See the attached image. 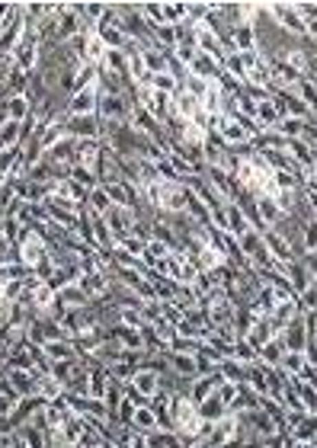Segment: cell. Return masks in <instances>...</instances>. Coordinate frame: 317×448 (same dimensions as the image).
Instances as JSON below:
<instances>
[{
    "label": "cell",
    "instance_id": "cell-29",
    "mask_svg": "<svg viewBox=\"0 0 317 448\" xmlns=\"http://www.w3.org/2000/svg\"><path fill=\"white\" fill-rule=\"evenodd\" d=\"M3 109H7V119L10 122H26L29 115H32V103H29L26 96H10L7 103H3Z\"/></svg>",
    "mask_w": 317,
    "mask_h": 448
},
{
    "label": "cell",
    "instance_id": "cell-3",
    "mask_svg": "<svg viewBox=\"0 0 317 448\" xmlns=\"http://www.w3.org/2000/svg\"><path fill=\"white\" fill-rule=\"evenodd\" d=\"M17 247H19V260L26 262L29 269H36L39 262L48 256V243H45V237H42V231H36V227H26Z\"/></svg>",
    "mask_w": 317,
    "mask_h": 448
},
{
    "label": "cell",
    "instance_id": "cell-48",
    "mask_svg": "<svg viewBox=\"0 0 317 448\" xmlns=\"http://www.w3.org/2000/svg\"><path fill=\"white\" fill-rule=\"evenodd\" d=\"M298 308H301V314H305V311H314L317 314V282H311L308 289L298 295Z\"/></svg>",
    "mask_w": 317,
    "mask_h": 448
},
{
    "label": "cell",
    "instance_id": "cell-44",
    "mask_svg": "<svg viewBox=\"0 0 317 448\" xmlns=\"http://www.w3.org/2000/svg\"><path fill=\"white\" fill-rule=\"evenodd\" d=\"M19 401H23V397H19L17 391H13V388H7V391H0V416H13V413H17V407H19Z\"/></svg>",
    "mask_w": 317,
    "mask_h": 448
},
{
    "label": "cell",
    "instance_id": "cell-38",
    "mask_svg": "<svg viewBox=\"0 0 317 448\" xmlns=\"http://www.w3.org/2000/svg\"><path fill=\"white\" fill-rule=\"evenodd\" d=\"M218 374H221V381L243 384V365L234 362V359H224V362H218Z\"/></svg>",
    "mask_w": 317,
    "mask_h": 448
},
{
    "label": "cell",
    "instance_id": "cell-41",
    "mask_svg": "<svg viewBox=\"0 0 317 448\" xmlns=\"http://www.w3.org/2000/svg\"><path fill=\"white\" fill-rule=\"evenodd\" d=\"M305 128H308V122H305V119H289V115H285L276 131H279V135H285V138H301V135H305Z\"/></svg>",
    "mask_w": 317,
    "mask_h": 448
},
{
    "label": "cell",
    "instance_id": "cell-9",
    "mask_svg": "<svg viewBox=\"0 0 317 448\" xmlns=\"http://www.w3.org/2000/svg\"><path fill=\"white\" fill-rule=\"evenodd\" d=\"M218 384H221V374H199V378H193L189 381V401L199 407L206 397H212L218 391Z\"/></svg>",
    "mask_w": 317,
    "mask_h": 448
},
{
    "label": "cell",
    "instance_id": "cell-17",
    "mask_svg": "<svg viewBox=\"0 0 317 448\" xmlns=\"http://www.w3.org/2000/svg\"><path fill=\"white\" fill-rule=\"evenodd\" d=\"M167 355V365L173 368L177 374H183L186 381H193V378H199V368H196V355H183V352H164Z\"/></svg>",
    "mask_w": 317,
    "mask_h": 448
},
{
    "label": "cell",
    "instance_id": "cell-34",
    "mask_svg": "<svg viewBox=\"0 0 317 448\" xmlns=\"http://www.w3.org/2000/svg\"><path fill=\"white\" fill-rule=\"evenodd\" d=\"M202 346H206V339H193V336H173V343L167 346L170 352H183V355H199L202 352Z\"/></svg>",
    "mask_w": 317,
    "mask_h": 448
},
{
    "label": "cell",
    "instance_id": "cell-28",
    "mask_svg": "<svg viewBox=\"0 0 317 448\" xmlns=\"http://www.w3.org/2000/svg\"><path fill=\"white\" fill-rule=\"evenodd\" d=\"M80 279H84V269H80V266H65V269H55V276L48 279V285L55 291H61V289H67V285H77Z\"/></svg>",
    "mask_w": 317,
    "mask_h": 448
},
{
    "label": "cell",
    "instance_id": "cell-57",
    "mask_svg": "<svg viewBox=\"0 0 317 448\" xmlns=\"http://www.w3.org/2000/svg\"><path fill=\"white\" fill-rule=\"evenodd\" d=\"M3 58H7V55H3V52H0V61H3Z\"/></svg>",
    "mask_w": 317,
    "mask_h": 448
},
{
    "label": "cell",
    "instance_id": "cell-46",
    "mask_svg": "<svg viewBox=\"0 0 317 448\" xmlns=\"http://www.w3.org/2000/svg\"><path fill=\"white\" fill-rule=\"evenodd\" d=\"M141 16L148 26H164L167 19H164V3H141Z\"/></svg>",
    "mask_w": 317,
    "mask_h": 448
},
{
    "label": "cell",
    "instance_id": "cell-55",
    "mask_svg": "<svg viewBox=\"0 0 317 448\" xmlns=\"http://www.w3.org/2000/svg\"><path fill=\"white\" fill-rule=\"evenodd\" d=\"M218 448H243V442H237V439H228V442H221Z\"/></svg>",
    "mask_w": 317,
    "mask_h": 448
},
{
    "label": "cell",
    "instance_id": "cell-37",
    "mask_svg": "<svg viewBox=\"0 0 317 448\" xmlns=\"http://www.w3.org/2000/svg\"><path fill=\"white\" fill-rule=\"evenodd\" d=\"M221 71H224V74H231V77H237V80L243 84V77H247V65H243V55H241V52H231V55H224Z\"/></svg>",
    "mask_w": 317,
    "mask_h": 448
},
{
    "label": "cell",
    "instance_id": "cell-23",
    "mask_svg": "<svg viewBox=\"0 0 317 448\" xmlns=\"http://www.w3.org/2000/svg\"><path fill=\"white\" fill-rule=\"evenodd\" d=\"M80 285H84V291L90 295V301L109 295V276H106V272H87L84 279H80Z\"/></svg>",
    "mask_w": 317,
    "mask_h": 448
},
{
    "label": "cell",
    "instance_id": "cell-26",
    "mask_svg": "<svg viewBox=\"0 0 317 448\" xmlns=\"http://www.w3.org/2000/svg\"><path fill=\"white\" fill-rule=\"evenodd\" d=\"M36 394L42 401H58L65 394V388H61V381L55 374H36Z\"/></svg>",
    "mask_w": 317,
    "mask_h": 448
},
{
    "label": "cell",
    "instance_id": "cell-47",
    "mask_svg": "<svg viewBox=\"0 0 317 448\" xmlns=\"http://www.w3.org/2000/svg\"><path fill=\"white\" fill-rule=\"evenodd\" d=\"M151 87H154V90H160V93H170V96L179 90V84L167 74V71H164V74H154V77H151Z\"/></svg>",
    "mask_w": 317,
    "mask_h": 448
},
{
    "label": "cell",
    "instance_id": "cell-13",
    "mask_svg": "<svg viewBox=\"0 0 317 448\" xmlns=\"http://www.w3.org/2000/svg\"><path fill=\"white\" fill-rule=\"evenodd\" d=\"M276 336H279V333H276V327H272V320H270V317H256V324H253L250 333L243 336V339H247V343H250L253 349L260 352L263 346L270 343V339H276Z\"/></svg>",
    "mask_w": 317,
    "mask_h": 448
},
{
    "label": "cell",
    "instance_id": "cell-45",
    "mask_svg": "<svg viewBox=\"0 0 317 448\" xmlns=\"http://www.w3.org/2000/svg\"><path fill=\"white\" fill-rule=\"evenodd\" d=\"M208 87H212V80H202V77L189 74V77H186V84H183V90H186V93H193L199 103H202V100H206V93H208Z\"/></svg>",
    "mask_w": 317,
    "mask_h": 448
},
{
    "label": "cell",
    "instance_id": "cell-19",
    "mask_svg": "<svg viewBox=\"0 0 317 448\" xmlns=\"http://www.w3.org/2000/svg\"><path fill=\"white\" fill-rule=\"evenodd\" d=\"M160 423H157V413L148 407H135V416H131V432H144V436H151V432H157Z\"/></svg>",
    "mask_w": 317,
    "mask_h": 448
},
{
    "label": "cell",
    "instance_id": "cell-24",
    "mask_svg": "<svg viewBox=\"0 0 317 448\" xmlns=\"http://www.w3.org/2000/svg\"><path fill=\"white\" fill-rule=\"evenodd\" d=\"M199 416H202L206 423H218L221 416H228V403H224L221 397H218V391H215L212 397H206V401L199 403Z\"/></svg>",
    "mask_w": 317,
    "mask_h": 448
},
{
    "label": "cell",
    "instance_id": "cell-30",
    "mask_svg": "<svg viewBox=\"0 0 317 448\" xmlns=\"http://www.w3.org/2000/svg\"><path fill=\"white\" fill-rule=\"evenodd\" d=\"M253 148L256 150H289V138L279 135V131H260L253 138Z\"/></svg>",
    "mask_w": 317,
    "mask_h": 448
},
{
    "label": "cell",
    "instance_id": "cell-7",
    "mask_svg": "<svg viewBox=\"0 0 317 448\" xmlns=\"http://www.w3.org/2000/svg\"><path fill=\"white\" fill-rule=\"evenodd\" d=\"M100 150H103V141H74V167L96 170V164H100Z\"/></svg>",
    "mask_w": 317,
    "mask_h": 448
},
{
    "label": "cell",
    "instance_id": "cell-10",
    "mask_svg": "<svg viewBox=\"0 0 317 448\" xmlns=\"http://www.w3.org/2000/svg\"><path fill=\"white\" fill-rule=\"evenodd\" d=\"M224 38H228V42H231V48H234V52H241V55L256 52V29L247 26V23H243V26H237V29H231Z\"/></svg>",
    "mask_w": 317,
    "mask_h": 448
},
{
    "label": "cell",
    "instance_id": "cell-51",
    "mask_svg": "<svg viewBox=\"0 0 317 448\" xmlns=\"http://www.w3.org/2000/svg\"><path fill=\"white\" fill-rule=\"evenodd\" d=\"M119 247H125V250H129L131 256H138V260H141V256H144V250H148V243H144V240H138V237H125V240H122Z\"/></svg>",
    "mask_w": 317,
    "mask_h": 448
},
{
    "label": "cell",
    "instance_id": "cell-43",
    "mask_svg": "<svg viewBox=\"0 0 317 448\" xmlns=\"http://www.w3.org/2000/svg\"><path fill=\"white\" fill-rule=\"evenodd\" d=\"M256 359H260V355H256V349H253V346L247 343V339H237V343H234V362L253 365Z\"/></svg>",
    "mask_w": 317,
    "mask_h": 448
},
{
    "label": "cell",
    "instance_id": "cell-42",
    "mask_svg": "<svg viewBox=\"0 0 317 448\" xmlns=\"http://www.w3.org/2000/svg\"><path fill=\"white\" fill-rule=\"evenodd\" d=\"M67 179L80 183V186H84L87 192H94V189L100 186V179L94 177V170H87V167H71V177H67Z\"/></svg>",
    "mask_w": 317,
    "mask_h": 448
},
{
    "label": "cell",
    "instance_id": "cell-20",
    "mask_svg": "<svg viewBox=\"0 0 317 448\" xmlns=\"http://www.w3.org/2000/svg\"><path fill=\"white\" fill-rule=\"evenodd\" d=\"M224 231L234 234V237H241V234L250 231V224H247V218H243L241 205H234V202L224 205Z\"/></svg>",
    "mask_w": 317,
    "mask_h": 448
},
{
    "label": "cell",
    "instance_id": "cell-1",
    "mask_svg": "<svg viewBox=\"0 0 317 448\" xmlns=\"http://www.w3.org/2000/svg\"><path fill=\"white\" fill-rule=\"evenodd\" d=\"M266 13H270L272 23H276L279 29H285L289 36L308 38V32H305V19L298 16L295 3H266Z\"/></svg>",
    "mask_w": 317,
    "mask_h": 448
},
{
    "label": "cell",
    "instance_id": "cell-5",
    "mask_svg": "<svg viewBox=\"0 0 317 448\" xmlns=\"http://www.w3.org/2000/svg\"><path fill=\"white\" fill-rule=\"evenodd\" d=\"M279 339H282V346L289 349V352H305V346H308V327H305V317H295L289 324V327L282 330L279 333Z\"/></svg>",
    "mask_w": 317,
    "mask_h": 448
},
{
    "label": "cell",
    "instance_id": "cell-35",
    "mask_svg": "<svg viewBox=\"0 0 317 448\" xmlns=\"http://www.w3.org/2000/svg\"><path fill=\"white\" fill-rule=\"evenodd\" d=\"M100 67H106V71H112V74L131 80L129 77V55H125V52H106V61Z\"/></svg>",
    "mask_w": 317,
    "mask_h": 448
},
{
    "label": "cell",
    "instance_id": "cell-8",
    "mask_svg": "<svg viewBox=\"0 0 317 448\" xmlns=\"http://www.w3.org/2000/svg\"><path fill=\"white\" fill-rule=\"evenodd\" d=\"M7 384L19 397H36V372L29 368H7Z\"/></svg>",
    "mask_w": 317,
    "mask_h": 448
},
{
    "label": "cell",
    "instance_id": "cell-2",
    "mask_svg": "<svg viewBox=\"0 0 317 448\" xmlns=\"http://www.w3.org/2000/svg\"><path fill=\"white\" fill-rule=\"evenodd\" d=\"M131 106L135 103L125 100V96H100V103H96V119L109 122V125H129L131 122Z\"/></svg>",
    "mask_w": 317,
    "mask_h": 448
},
{
    "label": "cell",
    "instance_id": "cell-11",
    "mask_svg": "<svg viewBox=\"0 0 317 448\" xmlns=\"http://www.w3.org/2000/svg\"><path fill=\"white\" fill-rule=\"evenodd\" d=\"M96 103H100L96 90H77L67 103V115H96Z\"/></svg>",
    "mask_w": 317,
    "mask_h": 448
},
{
    "label": "cell",
    "instance_id": "cell-54",
    "mask_svg": "<svg viewBox=\"0 0 317 448\" xmlns=\"http://www.w3.org/2000/svg\"><path fill=\"white\" fill-rule=\"evenodd\" d=\"M13 448H32V445H29V442L23 439V436H19L17 429H13Z\"/></svg>",
    "mask_w": 317,
    "mask_h": 448
},
{
    "label": "cell",
    "instance_id": "cell-33",
    "mask_svg": "<svg viewBox=\"0 0 317 448\" xmlns=\"http://www.w3.org/2000/svg\"><path fill=\"white\" fill-rule=\"evenodd\" d=\"M256 355H260V362L272 365V368H279V365H282V355H285V346H282V339L276 336V339H270V343L263 346Z\"/></svg>",
    "mask_w": 317,
    "mask_h": 448
},
{
    "label": "cell",
    "instance_id": "cell-31",
    "mask_svg": "<svg viewBox=\"0 0 317 448\" xmlns=\"http://www.w3.org/2000/svg\"><path fill=\"white\" fill-rule=\"evenodd\" d=\"M61 141H67V128L65 122H52L42 135H39V144H42V150H52L55 144H61Z\"/></svg>",
    "mask_w": 317,
    "mask_h": 448
},
{
    "label": "cell",
    "instance_id": "cell-18",
    "mask_svg": "<svg viewBox=\"0 0 317 448\" xmlns=\"http://www.w3.org/2000/svg\"><path fill=\"white\" fill-rule=\"evenodd\" d=\"M42 352H45V359H48V362H52V365H55V362H71V359H80L71 339H58V343H45V346H42Z\"/></svg>",
    "mask_w": 317,
    "mask_h": 448
},
{
    "label": "cell",
    "instance_id": "cell-52",
    "mask_svg": "<svg viewBox=\"0 0 317 448\" xmlns=\"http://www.w3.org/2000/svg\"><path fill=\"white\" fill-rule=\"evenodd\" d=\"M129 448H151L148 436H144V432H131V439H129Z\"/></svg>",
    "mask_w": 317,
    "mask_h": 448
},
{
    "label": "cell",
    "instance_id": "cell-32",
    "mask_svg": "<svg viewBox=\"0 0 317 448\" xmlns=\"http://www.w3.org/2000/svg\"><path fill=\"white\" fill-rule=\"evenodd\" d=\"M106 52H109V48H106V45H103V38H100V36H96V32H94V36L87 38V55H84V65H94V67H100V65H103V61H106Z\"/></svg>",
    "mask_w": 317,
    "mask_h": 448
},
{
    "label": "cell",
    "instance_id": "cell-40",
    "mask_svg": "<svg viewBox=\"0 0 317 448\" xmlns=\"http://www.w3.org/2000/svg\"><path fill=\"white\" fill-rule=\"evenodd\" d=\"M164 19H167L170 26H179V23H186V3L183 0H173V3H164Z\"/></svg>",
    "mask_w": 317,
    "mask_h": 448
},
{
    "label": "cell",
    "instance_id": "cell-53",
    "mask_svg": "<svg viewBox=\"0 0 317 448\" xmlns=\"http://www.w3.org/2000/svg\"><path fill=\"white\" fill-rule=\"evenodd\" d=\"M301 262L308 266V272H311V282H314V279H317V250H311V253H308V256H305V260H301Z\"/></svg>",
    "mask_w": 317,
    "mask_h": 448
},
{
    "label": "cell",
    "instance_id": "cell-21",
    "mask_svg": "<svg viewBox=\"0 0 317 448\" xmlns=\"http://www.w3.org/2000/svg\"><path fill=\"white\" fill-rule=\"evenodd\" d=\"M189 74L202 77V80H218V77H221V65H218L215 58H208V55H202V52H199L196 61L189 65Z\"/></svg>",
    "mask_w": 317,
    "mask_h": 448
},
{
    "label": "cell",
    "instance_id": "cell-49",
    "mask_svg": "<svg viewBox=\"0 0 317 448\" xmlns=\"http://www.w3.org/2000/svg\"><path fill=\"white\" fill-rule=\"evenodd\" d=\"M23 231H26V227H23L17 218H3V240H7V243H19Z\"/></svg>",
    "mask_w": 317,
    "mask_h": 448
},
{
    "label": "cell",
    "instance_id": "cell-25",
    "mask_svg": "<svg viewBox=\"0 0 317 448\" xmlns=\"http://www.w3.org/2000/svg\"><path fill=\"white\" fill-rule=\"evenodd\" d=\"M256 212H260L263 224H266L270 231L282 221V215H285V212H282V208L276 205V199H272V196H260V199H256Z\"/></svg>",
    "mask_w": 317,
    "mask_h": 448
},
{
    "label": "cell",
    "instance_id": "cell-12",
    "mask_svg": "<svg viewBox=\"0 0 317 448\" xmlns=\"http://www.w3.org/2000/svg\"><path fill=\"white\" fill-rule=\"evenodd\" d=\"M58 304H61V311H80L90 304V295H87L84 285L77 282V285H67V289L58 291Z\"/></svg>",
    "mask_w": 317,
    "mask_h": 448
},
{
    "label": "cell",
    "instance_id": "cell-6",
    "mask_svg": "<svg viewBox=\"0 0 317 448\" xmlns=\"http://www.w3.org/2000/svg\"><path fill=\"white\" fill-rule=\"evenodd\" d=\"M103 218H106V224H109L112 237H116L119 243L125 240V237H131V224H135V215H131L129 208H116V205H112Z\"/></svg>",
    "mask_w": 317,
    "mask_h": 448
},
{
    "label": "cell",
    "instance_id": "cell-15",
    "mask_svg": "<svg viewBox=\"0 0 317 448\" xmlns=\"http://www.w3.org/2000/svg\"><path fill=\"white\" fill-rule=\"evenodd\" d=\"M263 240H266V250H270V256L276 262H282V266H285V262H292L295 260V256H292V247H289V240H285V237H282V234H276V231H266L263 234Z\"/></svg>",
    "mask_w": 317,
    "mask_h": 448
},
{
    "label": "cell",
    "instance_id": "cell-56",
    "mask_svg": "<svg viewBox=\"0 0 317 448\" xmlns=\"http://www.w3.org/2000/svg\"><path fill=\"white\" fill-rule=\"evenodd\" d=\"M103 448H119V445H112V442H103Z\"/></svg>",
    "mask_w": 317,
    "mask_h": 448
},
{
    "label": "cell",
    "instance_id": "cell-16",
    "mask_svg": "<svg viewBox=\"0 0 317 448\" xmlns=\"http://www.w3.org/2000/svg\"><path fill=\"white\" fill-rule=\"evenodd\" d=\"M13 192H17V199H23V202H32V205H42L48 199V192H52V186H42V183H32V179H23V183H17L13 186Z\"/></svg>",
    "mask_w": 317,
    "mask_h": 448
},
{
    "label": "cell",
    "instance_id": "cell-27",
    "mask_svg": "<svg viewBox=\"0 0 317 448\" xmlns=\"http://www.w3.org/2000/svg\"><path fill=\"white\" fill-rule=\"evenodd\" d=\"M131 384L138 388L144 397H154L157 394V384H160V378H157V372H151V368H135V378H131Z\"/></svg>",
    "mask_w": 317,
    "mask_h": 448
},
{
    "label": "cell",
    "instance_id": "cell-36",
    "mask_svg": "<svg viewBox=\"0 0 317 448\" xmlns=\"http://www.w3.org/2000/svg\"><path fill=\"white\" fill-rule=\"evenodd\" d=\"M305 365H308L305 352H289V349H285V355H282V365H279V368H282L285 374H289V378H298Z\"/></svg>",
    "mask_w": 317,
    "mask_h": 448
},
{
    "label": "cell",
    "instance_id": "cell-4",
    "mask_svg": "<svg viewBox=\"0 0 317 448\" xmlns=\"http://www.w3.org/2000/svg\"><path fill=\"white\" fill-rule=\"evenodd\" d=\"M67 138L74 141H100V119L96 115H67Z\"/></svg>",
    "mask_w": 317,
    "mask_h": 448
},
{
    "label": "cell",
    "instance_id": "cell-50",
    "mask_svg": "<svg viewBox=\"0 0 317 448\" xmlns=\"http://www.w3.org/2000/svg\"><path fill=\"white\" fill-rule=\"evenodd\" d=\"M301 240H305V250H317V221H308L301 227Z\"/></svg>",
    "mask_w": 317,
    "mask_h": 448
},
{
    "label": "cell",
    "instance_id": "cell-22",
    "mask_svg": "<svg viewBox=\"0 0 317 448\" xmlns=\"http://www.w3.org/2000/svg\"><path fill=\"white\" fill-rule=\"evenodd\" d=\"M138 52H141V61H144V67H148L151 77H154V74H164V71H167L170 52H160V48H154V45L138 48Z\"/></svg>",
    "mask_w": 317,
    "mask_h": 448
},
{
    "label": "cell",
    "instance_id": "cell-39",
    "mask_svg": "<svg viewBox=\"0 0 317 448\" xmlns=\"http://www.w3.org/2000/svg\"><path fill=\"white\" fill-rule=\"evenodd\" d=\"M87 208H90V212H96V215H106V212L112 208V202H109V196H106L103 186H96L94 192L87 196Z\"/></svg>",
    "mask_w": 317,
    "mask_h": 448
},
{
    "label": "cell",
    "instance_id": "cell-14",
    "mask_svg": "<svg viewBox=\"0 0 317 448\" xmlns=\"http://www.w3.org/2000/svg\"><path fill=\"white\" fill-rule=\"evenodd\" d=\"M282 276H285V282H289L292 289H295V295H301V291L308 289L311 285V272H308V266L301 260H292V262H285V269H282Z\"/></svg>",
    "mask_w": 317,
    "mask_h": 448
}]
</instances>
